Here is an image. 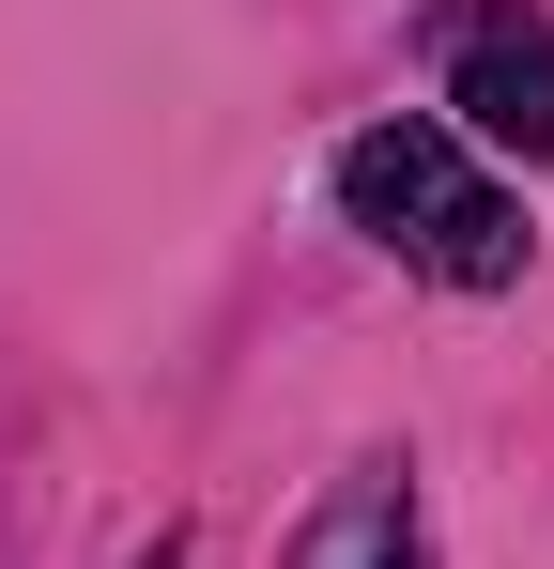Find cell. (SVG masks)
Masks as SVG:
<instances>
[{"mask_svg":"<svg viewBox=\"0 0 554 569\" xmlns=\"http://www.w3.org/2000/svg\"><path fill=\"white\" fill-rule=\"evenodd\" d=\"M447 108L493 139V154H554V31H540V16H462Z\"/></svg>","mask_w":554,"mask_h":569,"instance_id":"obj_2","label":"cell"},{"mask_svg":"<svg viewBox=\"0 0 554 569\" xmlns=\"http://www.w3.org/2000/svg\"><path fill=\"white\" fill-rule=\"evenodd\" d=\"M277 569H432V539H416V492H400V477H339Z\"/></svg>","mask_w":554,"mask_h":569,"instance_id":"obj_3","label":"cell"},{"mask_svg":"<svg viewBox=\"0 0 554 569\" xmlns=\"http://www.w3.org/2000/svg\"><path fill=\"white\" fill-rule=\"evenodd\" d=\"M339 216H355L385 262L447 278V292H508V278H524V247H540V231H524V200L462 170L447 123H369L355 154H339Z\"/></svg>","mask_w":554,"mask_h":569,"instance_id":"obj_1","label":"cell"}]
</instances>
